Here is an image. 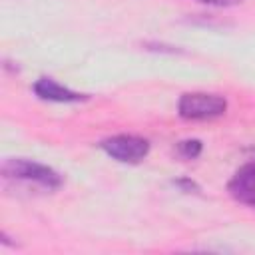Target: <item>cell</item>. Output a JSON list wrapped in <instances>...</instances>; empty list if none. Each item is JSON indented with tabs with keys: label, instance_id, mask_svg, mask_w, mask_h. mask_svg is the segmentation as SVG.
I'll list each match as a JSON object with an SVG mask.
<instances>
[{
	"label": "cell",
	"instance_id": "obj_1",
	"mask_svg": "<svg viewBox=\"0 0 255 255\" xmlns=\"http://www.w3.org/2000/svg\"><path fill=\"white\" fill-rule=\"evenodd\" d=\"M227 112V100L217 94L207 92H187L181 94L177 102V114L183 120L191 122H205L221 118Z\"/></svg>",
	"mask_w": 255,
	"mask_h": 255
},
{
	"label": "cell",
	"instance_id": "obj_3",
	"mask_svg": "<svg viewBox=\"0 0 255 255\" xmlns=\"http://www.w3.org/2000/svg\"><path fill=\"white\" fill-rule=\"evenodd\" d=\"M100 147L116 161L122 163H139L147 153H149V141L139 135L131 133H120L106 137Z\"/></svg>",
	"mask_w": 255,
	"mask_h": 255
},
{
	"label": "cell",
	"instance_id": "obj_2",
	"mask_svg": "<svg viewBox=\"0 0 255 255\" xmlns=\"http://www.w3.org/2000/svg\"><path fill=\"white\" fill-rule=\"evenodd\" d=\"M2 175L10 177V179L32 181V183H38L48 189H56L62 185V175L56 169L42 165L38 161H32V159H24V157L6 159L2 163Z\"/></svg>",
	"mask_w": 255,
	"mask_h": 255
},
{
	"label": "cell",
	"instance_id": "obj_6",
	"mask_svg": "<svg viewBox=\"0 0 255 255\" xmlns=\"http://www.w3.org/2000/svg\"><path fill=\"white\" fill-rule=\"evenodd\" d=\"M177 151L179 155H183L185 159H195L201 155L203 151V143L199 139H183L177 143Z\"/></svg>",
	"mask_w": 255,
	"mask_h": 255
},
{
	"label": "cell",
	"instance_id": "obj_5",
	"mask_svg": "<svg viewBox=\"0 0 255 255\" xmlns=\"http://www.w3.org/2000/svg\"><path fill=\"white\" fill-rule=\"evenodd\" d=\"M227 189L237 201L255 207V161L239 167L227 183Z\"/></svg>",
	"mask_w": 255,
	"mask_h": 255
},
{
	"label": "cell",
	"instance_id": "obj_7",
	"mask_svg": "<svg viewBox=\"0 0 255 255\" xmlns=\"http://www.w3.org/2000/svg\"><path fill=\"white\" fill-rule=\"evenodd\" d=\"M201 4H209V6H219V8H227V6H237L243 0H197Z\"/></svg>",
	"mask_w": 255,
	"mask_h": 255
},
{
	"label": "cell",
	"instance_id": "obj_4",
	"mask_svg": "<svg viewBox=\"0 0 255 255\" xmlns=\"http://www.w3.org/2000/svg\"><path fill=\"white\" fill-rule=\"evenodd\" d=\"M34 94L40 98V100H46V102H58V104H78V102H84L88 100L86 94H80V92H74L62 84H58L56 80L52 78H40L34 82Z\"/></svg>",
	"mask_w": 255,
	"mask_h": 255
},
{
	"label": "cell",
	"instance_id": "obj_8",
	"mask_svg": "<svg viewBox=\"0 0 255 255\" xmlns=\"http://www.w3.org/2000/svg\"><path fill=\"white\" fill-rule=\"evenodd\" d=\"M177 185H181V187H185V191H191V189H197V185L193 183V181H189V179H179V181H175Z\"/></svg>",
	"mask_w": 255,
	"mask_h": 255
}]
</instances>
